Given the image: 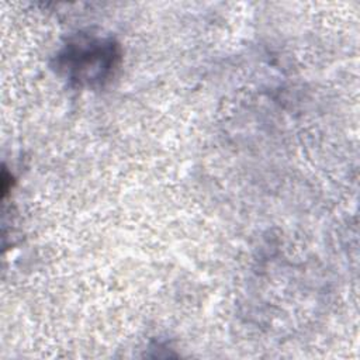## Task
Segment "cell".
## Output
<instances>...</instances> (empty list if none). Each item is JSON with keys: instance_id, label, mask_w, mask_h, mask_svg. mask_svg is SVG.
<instances>
[{"instance_id": "6da1fadb", "label": "cell", "mask_w": 360, "mask_h": 360, "mask_svg": "<svg viewBox=\"0 0 360 360\" xmlns=\"http://www.w3.org/2000/svg\"><path fill=\"white\" fill-rule=\"evenodd\" d=\"M120 62L118 45L111 38L82 34L72 38L56 56L63 76L79 86H101L110 80Z\"/></svg>"}]
</instances>
